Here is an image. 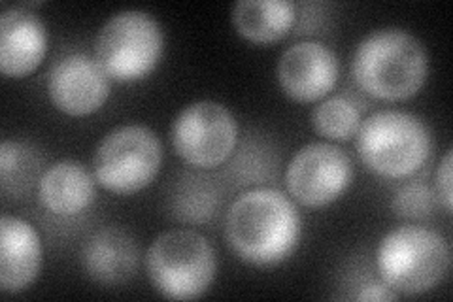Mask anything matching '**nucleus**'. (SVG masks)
<instances>
[{
	"label": "nucleus",
	"mask_w": 453,
	"mask_h": 302,
	"mask_svg": "<svg viewBox=\"0 0 453 302\" xmlns=\"http://www.w3.org/2000/svg\"><path fill=\"white\" fill-rule=\"evenodd\" d=\"M303 218L293 200L273 187L240 195L225 218V238L233 253L259 268L278 267L299 248Z\"/></svg>",
	"instance_id": "obj_1"
},
{
	"label": "nucleus",
	"mask_w": 453,
	"mask_h": 302,
	"mask_svg": "<svg viewBox=\"0 0 453 302\" xmlns=\"http://www.w3.org/2000/svg\"><path fill=\"white\" fill-rule=\"evenodd\" d=\"M351 76L365 95L401 103L423 89L429 76V53L423 42L404 28H378L356 48Z\"/></svg>",
	"instance_id": "obj_2"
},
{
	"label": "nucleus",
	"mask_w": 453,
	"mask_h": 302,
	"mask_svg": "<svg viewBox=\"0 0 453 302\" xmlns=\"http://www.w3.org/2000/svg\"><path fill=\"white\" fill-rule=\"evenodd\" d=\"M361 163L372 174L404 180L418 174L433 155L429 125L404 110H378L363 120L356 135Z\"/></svg>",
	"instance_id": "obj_3"
},
{
	"label": "nucleus",
	"mask_w": 453,
	"mask_h": 302,
	"mask_svg": "<svg viewBox=\"0 0 453 302\" xmlns=\"http://www.w3.org/2000/svg\"><path fill=\"white\" fill-rule=\"evenodd\" d=\"M144 267L153 290L168 300H195L208 293L218 275L210 240L191 228H170L151 242Z\"/></svg>",
	"instance_id": "obj_4"
},
{
	"label": "nucleus",
	"mask_w": 453,
	"mask_h": 302,
	"mask_svg": "<svg viewBox=\"0 0 453 302\" xmlns=\"http://www.w3.org/2000/svg\"><path fill=\"white\" fill-rule=\"evenodd\" d=\"M451 265L442 235L423 225H403L380 240L376 267L380 278L401 297H414L438 287Z\"/></svg>",
	"instance_id": "obj_5"
},
{
	"label": "nucleus",
	"mask_w": 453,
	"mask_h": 302,
	"mask_svg": "<svg viewBox=\"0 0 453 302\" xmlns=\"http://www.w3.org/2000/svg\"><path fill=\"white\" fill-rule=\"evenodd\" d=\"M163 51V27L142 10L113 13L95 40V59L110 80L123 83L148 78L157 68Z\"/></svg>",
	"instance_id": "obj_6"
},
{
	"label": "nucleus",
	"mask_w": 453,
	"mask_h": 302,
	"mask_svg": "<svg viewBox=\"0 0 453 302\" xmlns=\"http://www.w3.org/2000/svg\"><path fill=\"white\" fill-rule=\"evenodd\" d=\"M163 143L150 127L129 123L110 131L95 150L93 176L106 191L134 195L157 178Z\"/></svg>",
	"instance_id": "obj_7"
},
{
	"label": "nucleus",
	"mask_w": 453,
	"mask_h": 302,
	"mask_svg": "<svg viewBox=\"0 0 453 302\" xmlns=\"http://www.w3.org/2000/svg\"><path fill=\"white\" fill-rule=\"evenodd\" d=\"M234 113L216 100H198L183 108L170 128L176 155L189 166L210 170L221 166L238 143Z\"/></svg>",
	"instance_id": "obj_8"
},
{
	"label": "nucleus",
	"mask_w": 453,
	"mask_h": 302,
	"mask_svg": "<svg viewBox=\"0 0 453 302\" xmlns=\"http://www.w3.org/2000/svg\"><path fill=\"white\" fill-rule=\"evenodd\" d=\"M351 157L331 142H311L293 155L286 170L289 195L306 208H325L353 182Z\"/></svg>",
	"instance_id": "obj_9"
},
{
	"label": "nucleus",
	"mask_w": 453,
	"mask_h": 302,
	"mask_svg": "<svg viewBox=\"0 0 453 302\" xmlns=\"http://www.w3.org/2000/svg\"><path fill=\"white\" fill-rule=\"evenodd\" d=\"M110 76L95 55L74 51L57 59L48 72V95L51 105L73 118L91 116L110 97Z\"/></svg>",
	"instance_id": "obj_10"
},
{
	"label": "nucleus",
	"mask_w": 453,
	"mask_h": 302,
	"mask_svg": "<svg viewBox=\"0 0 453 302\" xmlns=\"http://www.w3.org/2000/svg\"><path fill=\"white\" fill-rule=\"evenodd\" d=\"M276 76L281 91L296 103H318L338 83L336 53L316 40L295 42L278 59Z\"/></svg>",
	"instance_id": "obj_11"
},
{
	"label": "nucleus",
	"mask_w": 453,
	"mask_h": 302,
	"mask_svg": "<svg viewBox=\"0 0 453 302\" xmlns=\"http://www.w3.org/2000/svg\"><path fill=\"white\" fill-rule=\"evenodd\" d=\"M48 53V28L25 4L0 13V72L6 78H25L42 65Z\"/></svg>",
	"instance_id": "obj_12"
},
{
	"label": "nucleus",
	"mask_w": 453,
	"mask_h": 302,
	"mask_svg": "<svg viewBox=\"0 0 453 302\" xmlns=\"http://www.w3.org/2000/svg\"><path fill=\"white\" fill-rule=\"evenodd\" d=\"M44 250L36 228L16 215L0 220V290L8 295L27 291L40 276Z\"/></svg>",
	"instance_id": "obj_13"
},
{
	"label": "nucleus",
	"mask_w": 453,
	"mask_h": 302,
	"mask_svg": "<svg viewBox=\"0 0 453 302\" xmlns=\"http://www.w3.org/2000/svg\"><path fill=\"white\" fill-rule=\"evenodd\" d=\"M138 257V246L129 233L119 227H104L85 242L81 267L93 282L116 287L136 275Z\"/></svg>",
	"instance_id": "obj_14"
},
{
	"label": "nucleus",
	"mask_w": 453,
	"mask_h": 302,
	"mask_svg": "<svg viewBox=\"0 0 453 302\" xmlns=\"http://www.w3.org/2000/svg\"><path fill=\"white\" fill-rule=\"evenodd\" d=\"M95 176L88 166L78 161L65 159L50 165L38 178L36 193L40 205L48 212L73 218L88 210L95 200Z\"/></svg>",
	"instance_id": "obj_15"
},
{
	"label": "nucleus",
	"mask_w": 453,
	"mask_h": 302,
	"mask_svg": "<svg viewBox=\"0 0 453 302\" xmlns=\"http://www.w3.org/2000/svg\"><path fill=\"white\" fill-rule=\"evenodd\" d=\"M231 19L236 33L253 44H273L286 38L296 23L293 0H240Z\"/></svg>",
	"instance_id": "obj_16"
},
{
	"label": "nucleus",
	"mask_w": 453,
	"mask_h": 302,
	"mask_svg": "<svg viewBox=\"0 0 453 302\" xmlns=\"http://www.w3.org/2000/svg\"><path fill=\"white\" fill-rule=\"evenodd\" d=\"M314 131L331 142H348L357 135L363 123L361 106L348 95L321 98L310 116Z\"/></svg>",
	"instance_id": "obj_17"
},
{
	"label": "nucleus",
	"mask_w": 453,
	"mask_h": 302,
	"mask_svg": "<svg viewBox=\"0 0 453 302\" xmlns=\"http://www.w3.org/2000/svg\"><path fill=\"white\" fill-rule=\"evenodd\" d=\"M219 206V193L214 183L204 178H188L180 183L174 195L176 218L188 223H204L216 213Z\"/></svg>",
	"instance_id": "obj_18"
},
{
	"label": "nucleus",
	"mask_w": 453,
	"mask_h": 302,
	"mask_svg": "<svg viewBox=\"0 0 453 302\" xmlns=\"http://www.w3.org/2000/svg\"><path fill=\"white\" fill-rule=\"evenodd\" d=\"M438 205L436 193L425 182H408L396 190L393 197V212L403 220L421 221L433 215Z\"/></svg>",
	"instance_id": "obj_19"
},
{
	"label": "nucleus",
	"mask_w": 453,
	"mask_h": 302,
	"mask_svg": "<svg viewBox=\"0 0 453 302\" xmlns=\"http://www.w3.org/2000/svg\"><path fill=\"white\" fill-rule=\"evenodd\" d=\"M36 165L35 151L28 150L25 143L4 140L0 146V182H3L4 193H8L10 185H16V190L27 185V178L33 174L31 166Z\"/></svg>",
	"instance_id": "obj_20"
},
{
	"label": "nucleus",
	"mask_w": 453,
	"mask_h": 302,
	"mask_svg": "<svg viewBox=\"0 0 453 302\" xmlns=\"http://www.w3.org/2000/svg\"><path fill=\"white\" fill-rule=\"evenodd\" d=\"M451 168H453V151L448 150L441 159V163H438L436 174H434V193H436V198H438V205H441L446 210V213H451V210H453Z\"/></svg>",
	"instance_id": "obj_21"
},
{
	"label": "nucleus",
	"mask_w": 453,
	"mask_h": 302,
	"mask_svg": "<svg viewBox=\"0 0 453 302\" xmlns=\"http://www.w3.org/2000/svg\"><path fill=\"white\" fill-rule=\"evenodd\" d=\"M399 298H401V295L395 293L391 287L384 282L366 283L356 295V300H361V302H391V300H399Z\"/></svg>",
	"instance_id": "obj_22"
}]
</instances>
